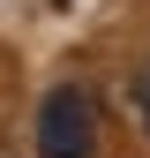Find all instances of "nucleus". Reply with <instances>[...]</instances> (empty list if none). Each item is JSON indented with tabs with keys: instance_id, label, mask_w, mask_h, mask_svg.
I'll return each mask as SVG.
<instances>
[{
	"instance_id": "obj_1",
	"label": "nucleus",
	"mask_w": 150,
	"mask_h": 158,
	"mask_svg": "<svg viewBox=\"0 0 150 158\" xmlns=\"http://www.w3.org/2000/svg\"><path fill=\"white\" fill-rule=\"evenodd\" d=\"M98 143V106H90V90H53L45 106H38V151L45 158H90Z\"/></svg>"
},
{
	"instance_id": "obj_2",
	"label": "nucleus",
	"mask_w": 150,
	"mask_h": 158,
	"mask_svg": "<svg viewBox=\"0 0 150 158\" xmlns=\"http://www.w3.org/2000/svg\"><path fill=\"white\" fill-rule=\"evenodd\" d=\"M135 121H143V135H150V60L135 68Z\"/></svg>"
}]
</instances>
